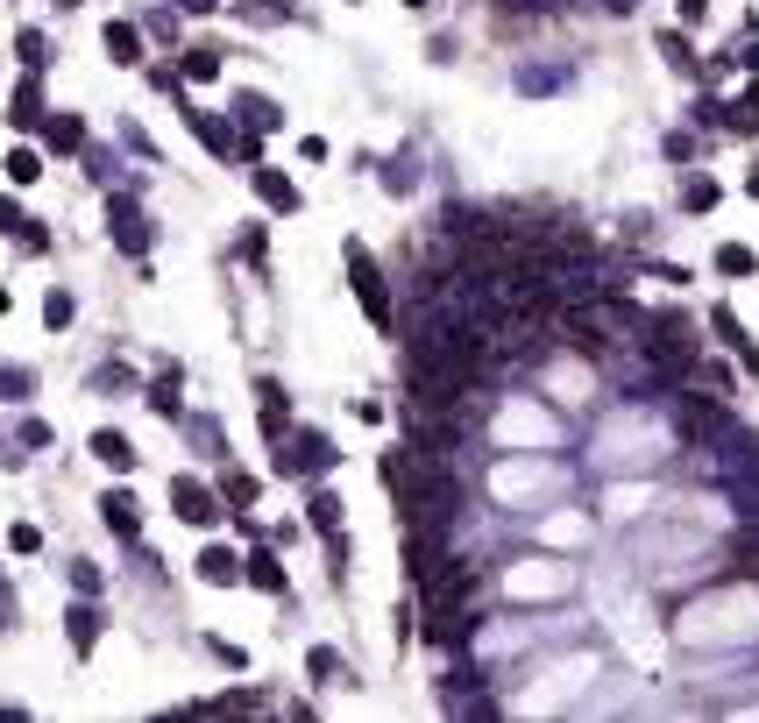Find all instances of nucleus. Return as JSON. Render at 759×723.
I'll list each match as a JSON object with an SVG mask.
<instances>
[{
	"label": "nucleus",
	"instance_id": "obj_3",
	"mask_svg": "<svg viewBox=\"0 0 759 723\" xmlns=\"http://www.w3.org/2000/svg\"><path fill=\"white\" fill-rule=\"evenodd\" d=\"M93 447H100V461H107V468H128V461H135V454H128V440H121V433H100V440H93Z\"/></svg>",
	"mask_w": 759,
	"mask_h": 723
},
{
	"label": "nucleus",
	"instance_id": "obj_7",
	"mask_svg": "<svg viewBox=\"0 0 759 723\" xmlns=\"http://www.w3.org/2000/svg\"><path fill=\"white\" fill-rule=\"evenodd\" d=\"M199 568H206V582H235V560H227V553H206Z\"/></svg>",
	"mask_w": 759,
	"mask_h": 723
},
{
	"label": "nucleus",
	"instance_id": "obj_8",
	"mask_svg": "<svg viewBox=\"0 0 759 723\" xmlns=\"http://www.w3.org/2000/svg\"><path fill=\"white\" fill-rule=\"evenodd\" d=\"M71 646H79V653L93 646V610H71Z\"/></svg>",
	"mask_w": 759,
	"mask_h": 723
},
{
	"label": "nucleus",
	"instance_id": "obj_6",
	"mask_svg": "<svg viewBox=\"0 0 759 723\" xmlns=\"http://www.w3.org/2000/svg\"><path fill=\"white\" fill-rule=\"evenodd\" d=\"M249 575H256L263 589H284V575H277V560H270V553H256V560H249Z\"/></svg>",
	"mask_w": 759,
	"mask_h": 723
},
{
	"label": "nucleus",
	"instance_id": "obj_10",
	"mask_svg": "<svg viewBox=\"0 0 759 723\" xmlns=\"http://www.w3.org/2000/svg\"><path fill=\"white\" fill-rule=\"evenodd\" d=\"M185 71H192V78H213V71H220V57H206V50H192V57H185Z\"/></svg>",
	"mask_w": 759,
	"mask_h": 723
},
{
	"label": "nucleus",
	"instance_id": "obj_2",
	"mask_svg": "<svg viewBox=\"0 0 759 723\" xmlns=\"http://www.w3.org/2000/svg\"><path fill=\"white\" fill-rule=\"evenodd\" d=\"M178 511H185L192 525H213V518H220V511H213V497L199 490V482H178Z\"/></svg>",
	"mask_w": 759,
	"mask_h": 723
},
{
	"label": "nucleus",
	"instance_id": "obj_5",
	"mask_svg": "<svg viewBox=\"0 0 759 723\" xmlns=\"http://www.w3.org/2000/svg\"><path fill=\"white\" fill-rule=\"evenodd\" d=\"M36 171H43V164H36V156H29V149H15V156H8V178H15V185H29Z\"/></svg>",
	"mask_w": 759,
	"mask_h": 723
},
{
	"label": "nucleus",
	"instance_id": "obj_11",
	"mask_svg": "<svg viewBox=\"0 0 759 723\" xmlns=\"http://www.w3.org/2000/svg\"><path fill=\"white\" fill-rule=\"evenodd\" d=\"M703 8H710V0H681V15H689V22H696V15H703Z\"/></svg>",
	"mask_w": 759,
	"mask_h": 723
},
{
	"label": "nucleus",
	"instance_id": "obj_9",
	"mask_svg": "<svg viewBox=\"0 0 759 723\" xmlns=\"http://www.w3.org/2000/svg\"><path fill=\"white\" fill-rule=\"evenodd\" d=\"M15 121H22V128H36V121H43V114H36V86H22V93H15Z\"/></svg>",
	"mask_w": 759,
	"mask_h": 723
},
{
	"label": "nucleus",
	"instance_id": "obj_12",
	"mask_svg": "<svg viewBox=\"0 0 759 723\" xmlns=\"http://www.w3.org/2000/svg\"><path fill=\"white\" fill-rule=\"evenodd\" d=\"M178 8H206V0H178Z\"/></svg>",
	"mask_w": 759,
	"mask_h": 723
},
{
	"label": "nucleus",
	"instance_id": "obj_4",
	"mask_svg": "<svg viewBox=\"0 0 759 723\" xmlns=\"http://www.w3.org/2000/svg\"><path fill=\"white\" fill-rule=\"evenodd\" d=\"M107 525H114V532H135V504H128V497H107Z\"/></svg>",
	"mask_w": 759,
	"mask_h": 723
},
{
	"label": "nucleus",
	"instance_id": "obj_1",
	"mask_svg": "<svg viewBox=\"0 0 759 723\" xmlns=\"http://www.w3.org/2000/svg\"><path fill=\"white\" fill-rule=\"evenodd\" d=\"M348 270H355V298L376 312V319H391V298H384V277H376V263L362 249H348Z\"/></svg>",
	"mask_w": 759,
	"mask_h": 723
}]
</instances>
